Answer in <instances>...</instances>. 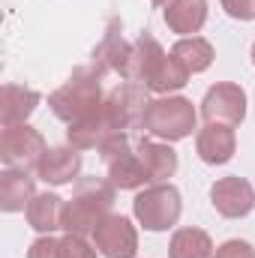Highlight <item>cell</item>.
<instances>
[{
	"instance_id": "cell-1",
	"label": "cell",
	"mask_w": 255,
	"mask_h": 258,
	"mask_svg": "<svg viewBox=\"0 0 255 258\" xmlns=\"http://www.w3.org/2000/svg\"><path fill=\"white\" fill-rule=\"evenodd\" d=\"M120 78L147 87L150 93H171V90L186 87L189 72L180 66V60L174 54H165V48L150 33H141L129 48V57Z\"/></svg>"
},
{
	"instance_id": "cell-2",
	"label": "cell",
	"mask_w": 255,
	"mask_h": 258,
	"mask_svg": "<svg viewBox=\"0 0 255 258\" xmlns=\"http://www.w3.org/2000/svg\"><path fill=\"white\" fill-rule=\"evenodd\" d=\"M114 186L102 177H84L78 180L72 198L63 204V231L87 237L96 231V225L111 213Z\"/></svg>"
},
{
	"instance_id": "cell-3",
	"label": "cell",
	"mask_w": 255,
	"mask_h": 258,
	"mask_svg": "<svg viewBox=\"0 0 255 258\" xmlns=\"http://www.w3.org/2000/svg\"><path fill=\"white\" fill-rule=\"evenodd\" d=\"M102 72L90 69H75L51 96H48V108L54 111V117H60L63 123H78L84 117H90L99 105H102V84H99Z\"/></svg>"
},
{
	"instance_id": "cell-4",
	"label": "cell",
	"mask_w": 255,
	"mask_h": 258,
	"mask_svg": "<svg viewBox=\"0 0 255 258\" xmlns=\"http://www.w3.org/2000/svg\"><path fill=\"white\" fill-rule=\"evenodd\" d=\"M195 105H192L186 96H162V99H150L147 111H144V120L141 129L159 141H183L189 138L192 129H195Z\"/></svg>"
},
{
	"instance_id": "cell-5",
	"label": "cell",
	"mask_w": 255,
	"mask_h": 258,
	"mask_svg": "<svg viewBox=\"0 0 255 258\" xmlns=\"http://www.w3.org/2000/svg\"><path fill=\"white\" fill-rule=\"evenodd\" d=\"M96 153H99V159H102V165L108 171V183L114 189H141V186L150 183L129 132H117V135L105 138L96 147Z\"/></svg>"
},
{
	"instance_id": "cell-6",
	"label": "cell",
	"mask_w": 255,
	"mask_h": 258,
	"mask_svg": "<svg viewBox=\"0 0 255 258\" xmlns=\"http://www.w3.org/2000/svg\"><path fill=\"white\" fill-rule=\"evenodd\" d=\"M180 210H183L180 192L171 183H150L132 201V213L147 231H168V228H174L177 219H180Z\"/></svg>"
},
{
	"instance_id": "cell-7",
	"label": "cell",
	"mask_w": 255,
	"mask_h": 258,
	"mask_svg": "<svg viewBox=\"0 0 255 258\" xmlns=\"http://www.w3.org/2000/svg\"><path fill=\"white\" fill-rule=\"evenodd\" d=\"M45 138L39 135V129L27 126V123H15V126H3L0 132V159L6 168H36V162L45 153Z\"/></svg>"
},
{
	"instance_id": "cell-8",
	"label": "cell",
	"mask_w": 255,
	"mask_h": 258,
	"mask_svg": "<svg viewBox=\"0 0 255 258\" xmlns=\"http://www.w3.org/2000/svg\"><path fill=\"white\" fill-rule=\"evenodd\" d=\"M201 114H204L207 123H228V126L243 123V117H246V93H243V87L231 84V81L213 84L201 99Z\"/></svg>"
},
{
	"instance_id": "cell-9",
	"label": "cell",
	"mask_w": 255,
	"mask_h": 258,
	"mask_svg": "<svg viewBox=\"0 0 255 258\" xmlns=\"http://www.w3.org/2000/svg\"><path fill=\"white\" fill-rule=\"evenodd\" d=\"M90 237H93L96 252L105 258H135L138 252V231L120 213H108Z\"/></svg>"
},
{
	"instance_id": "cell-10",
	"label": "cell",
	"mask_w": 255,
	"mask_h": 258,
	"mask_svg": "<svg viewBox=\"0 0 255 258\" xmlns=\"http://www.w3.org/2000/svg\"><path fill=\"white\" fill-rule=\"evenodd\" d=\"M117 132H126V129L117 120L114 108L102 99V105H99L90 117H84V120H78V123H69L66 138H69V144H72L75 150H93V147H99L105 138H111V135H117Z\"/></svg>"
},
{
	"instance_id": "cell-11",
	"label": "cell",
	"mask_w": 255,
	"mask_h": 258,
	"mask_svg": "<svg viewBox=\"0 0 255 258\" xmlns=\"http://www.w3.org/2000/svg\"><path fill=\"white\" fill-rule=\"evenodd\" d=\"M210 204L216 207L219 216L225 219H240L246 213H252L255 207V189L249 180L231 174V177H219L210 186Z\"/></svg>"
},
{
	"instance_id": "cell-12",
	"label": "cell",
	"mask_w": 255,
	"mask_h": 258,
	"mask_svg": "<svg viewBox=\"0 0 255 258\" xmlns=\"http://www.w3.org/2000/svg\"><path fill=\"white\" fill-rule=\"evenodd\" d=\"M33 171H36L39 180H45V183H51V186L72 183V180H78V174H81V153H78L72 144H66V147H48V150L42 153V159L36 162Z\"/></svg>"
},
{
	"instance_id": "cell-13",
	"label": "cell",
	"mask_w": 255,
	"mask_h": 258,
	"mask_svg": "<svg viewBox=\"0 0 255 258\" xmlns=\"http://www.w3.org/2000/svg\"><path fill=\"white\" fill-rule=\"evenodd\" d=\"M237 150V135L228 123H207L195 138V153L207 165H225Z\"/></svg>"
},
{
	"instance_id": "cell-14",
	"label": "cell",
	"mask_w": 255,
	"mask_h": 258,
	"mask_svg": "<svg viewBox=\"0 0 255 258\" xmlns=\"http://www.w3.org/2000/svg\"><path fill=\"white\" fill-rule=\"evenodd\" d=\"M135 150H138V159H141L150 183H168V177H174V171H177V153L171 150L168 141L141 138L135 144Z\"/></svg>"
},
{
	"instance_id": "cell-15",
	"label": "cell",
	"mask_w": 255,
	"mask_h": 258,
	"mask_svg": "<svg viewBox=\"0 0 255 258\" xmlns=\"http://www.w3.org/2000/svg\"><path fill=\"white\" fill-rule=\"evenodd\" d=\"M162 15L171 33L195 36L207 24V0H168Z\"/></svg>"
},
{
	"instance_id": "cell-16",
	"label": "cell",
	"mask_w": 255,
	"mask_h": 258,
	"mask_svg": "<svg viewBox=\"0 0 255 258\" xmlns=\"http://www.w3.org/2000/svg\"><path fill=\"white\" fill-rule=\"evenodd\" d=\"M33 180L27 174V168H3L0 174V210L6 213H18L27 210V204L33 201Z\"/></svg>"
},
{
	"instance_id": "cell-17",
	"label": "cell",
	"mask_w": 255,
	"mask_h": 258,
	"mask_svg": "<svg viewBox=\"0 0 255 258\" xmlns=\"http://www.w3.org/2000/svg\"><path fill=\"white\" fill-rule=\"evenodd\" d=\"M39 105V93L21 84H3L0 90V123L3 126H15L24 123Z\"/></svg>"
},
{
	"instance_id": "cell-18",
	"label": "cell",
	"mask_w": 255,
	"mask_h": 258,
	"mask_svg": "<svg viewBox=\"0 0 255 258\" xmlns=\"http://www.w3.org/2000/svg\"><path fill=\"white\" fill-rule=\"evenodd\" d=\"M63 198L54 192H39L33 195V201L27 204V222L33 231L39 234H51L57 228H63Z\"/></svg>"
},
{
	"instance_id": "cell-19",
	"label": "cell",
	"mask_w": 255,
	"mask_h": 258,
	"mask_svg": "<svg viewBox=\"0 0 255 258\" xmlns=\"http://www.w3.org/2000/svg\"><path fill=\"white\" fill-rule=\"evenodd\" d=\"M168 258H213V240L201 228H177L168 243Z\"/></svg>"
},
{
	"instance_id": "cell-20",
	"label": "cell",
	"mask_w": 255,
	"mask_h": 258,
	"mask_svg": "<svg viewBox=\"0 0 255 258\" xmlns=\"http://www.w3.org/2000/svg\"><path fill=\"white\" fill-rule=\"evenodd\" d=\"M171 54L180 60V66L195 75V72H204L207 66L213 63V45L204 39V36H180L177 42H174V48H171Z\"/></svg>"
},
{
	"instance_id": "cell-21",
	"label": "cell",
	"mask_w": 255,
	"mask_h": 258,
	"mask_svg": "<svg viewBox=\"0 0 255 258\" xmlns=\"http://www.w3.org/2000/svg\"><path fill=\"white\" fill-rule=\"evenodd\" d=\"M60 258H96V246H90L87 237L66 234L60 237Z\"/></svg>"
},
{
	"instance_id": "cell-22",
	"label": "cell",
	"mask_w": 255,
	"mask_h": 258,
	"mask_svg": "<svg viewBox=\"0 0 255 258\" xmlns=\"http://www.w3.org/2000/svg\"><path fill=\"white\" fill-rule=\"evenodd\" d=\"M27 258H60V237L42 234L39 240H33V243H30Z\"/></svg>"
},
{
	"instance_id": "cell-23",
	"label": "cell",
	"mask_w": 255,
	"mask_h": 258,
	"mask_svg": "<svg viewBox=\"0 0 255 258\" xmlns=\"http://www.w3.org/2000/svg\"><path fill=\"white\" fill-rule=\"evenodd\" d=\"M213 258H255V249L246 240H225L222 246H216Z\"/></svg>"
},
{
	"instance_id": "cell-24",
	"label": "cell",
	"mask_w": 255,
	"mask_h": 258,
	"mask_svg": "<svg viewBox=\"0 0 255 258\" xmlns=\"http://www.w3.org/2000/svg\"><path fill=\"white\" fill-rule=\"evenodd\" d=\"M219 3L234 21H252L255 18V0H219Z\"/></svg>"
},
{
	"instance_id": "cell-25",
	"label": "cell",
	"mask_w": 255,
	"mask_h": 258,
	"mask_svg": "<svg viewBox=\"0 0 255 258\" xmlns=\"http://www.w3.org/2000/svg\"><path fill=\"white\" fill-rule=\"evenodd\" d=\"M150 3H156V6H165V3H168V0H150Z\"/></svg>"
},
{
	"instance_id": "cell-26",
	"label": "cell",
	"mask_w": 255,
	"mask_h": 258,
	"mask_svg": "<svg viewBox=\"0 0 255 258\" xmlns=\"http://www.w3.org/2000/svg\"><path fill=\"white\" fill-rule=\"evenodd\" d=\"M252 63H255V45H252Z\"/></svg>"
}]
</instances>
